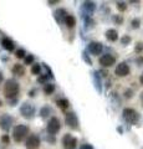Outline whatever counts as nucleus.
<instances>
[{"label": "nucleus", "mask_w": 143, "mask_h": 149, "mask_svg": "<svg viewBox=\"0 0 143 149\" xmlns=\"http://www.w3.org/2000/svg\"><path fill=\"white\" fill-rule=\"evenodd\" d=\"M3 91H4V96H5L6 99H9V101L16 99L20 92V85L14 78H9V80H6L5 85H4Z\"/></svg>", "instance_id": "1"}, {"label": "nucleus", "mask_w": 143, "mask_h": 149, "mask_svg": "<svg viewBox=\"0 0 143 149\" xmlns=\"http://www.w3.org/2000/svg\"><path fill=\"white\" fill-rule=\"evenodd\" d=\"M29 132H30V128L25 124H16V126L12 128V139L15 142H23L25 138H28Z\"/></svg>", "instance_id": "2"}, {"label": "nucleus", "mask_w": 143, "mask_h": 149, "mask_svg": "<svg viewBox=\"0 0 143 149\" xmlns=\"http://www.w3.org/2000/svg\"><path fill=\"white\" fill-rule=\"evenodd\" d=\"M122 117H123V119L126 122L132 124V126L140 123V121H141L140 112H137L136 109H133V108H124L123 112H122Z\"/></svg>", "instance_id": "3"}, {"label": "nucleus", "mask_w": 143, "mask_h": 149, "mask_svg": "<svg viewBox=\"0 0 143 149\" xmlns=\"http://www.w3.org/2000/svg\"><path fill=\"white\" fill-rule=\"evenodd\" d=\"M35 106L31 102H24L20 107V114L26 119H32L35 116Z\"/></svg>", "instance_id": "4"}, {"label": "nucleus", "mask_w": 143, "mask_h": 149, "mask_svg": "<svg viewBox=\"0 0 143 149\" xmlns=\"http://www.w3.org/2000/svg\"><path fill=\"white\" fill-rule=\"evenodd\" d=\"M61 129V122L57 117H51L47 122V126H46V131L50 135H55L57 134Z\"/></svg>", "instance_id": "5"}, {"label": "nucleus", "mask_w": 143, "mask_h": 149, "mask_svg": "<svg viewBox=\"0 0 143 149\" xmlns=\"http://www.w3.org/2000/svg\"><path fill=\"white\" fill-rule=\"evenodd\" d=\"M65 122L71 129H78L80 128V122L75 112H66L65 113Z\"/></svg>", "instance_id": "6"}, {"label": "nucleus", "mask_w": 143, "mask_h": 149, "mask_svg": "<svg viewBox=\"0 0 143 149\" xmlns=\"http://www.w3.org/2000/svg\"><path fill=\"white\" fill-rule=\"evenodd\" d=\"M41 144V139L37 134H30L28 135L26 140H25V147L26 149H37Z\"/></svg>", "instance_id": "7"}, {"label": "nucleus", "mask_w": 143, "mask_h": 149, "mask_svg": "<svg viewBox=\"0 0 143 149\" xmlns=\"http://www.w3.org/2000/svg\"><path fill=\"white\" fill-rule=\"evenodd\" d=\"M115 73L117 74L118 77H126L131 73V68H129V65L127 62H120L118 65L116 66V70H115Z\"/></svg>", "instance_id": "8"}, {"label": "nucleus", "mask_w": 143, "mask_h": 149, "mask_svg": "<svg viewBox=\"0 0 143 149\" xmlns=\"http://www.w3.org/2000/svg\"><path fill=\"white\" fill-rule=\"evenodd\" d=\"M62 146L65 149H75L77 147V139L67 133L62 137Z\"/></svg>", "instance_id": "9"}, {"label": "nucleus", "mask_w": 143, "mask_h": 149, "mask_svg": "<svg viewBox=\"0 0 143 149\" xmlns=\"http://www.w3.org/2000/svg\"><path fill=\"white\" fill-rule=\"evenodd\" d=\"M100 65L102 66V67H111V66L115 65L116 62V57L111 55V53H104V55H102L100 57Z\"/></svg>", "instance_id": "10"}, {"label": "nucleus", "mask_w": 143, "mask_h": 149, "mask_svg": "<svg viewBox=\"0 0 143 149\" xmlns=\"http://www.w3.org/2000/svg\"><path fill=\"white\" fill-rule=\"evenodd\" d=\"M12 122H14V119H12L11 116H9V114H3L1 118H0V128H1L3 131L8 132L11 128Z\"/></svg>", "instance_id": "11"}, {"label": "nucleus", "mask_w": 143, "mask_h": 149, "mask_svg": "<svg viewBox=\"0 0 143 149\" xmlns=\"http://www.w3.org/2000/svg\"><path fill=\"white\" fill-rule=\"evenodd\" d=\"M88 51H90L92 55L97 56V55H101L103 51V45L98 42V41H92V42L88 44Z\"/></svg>", "instance_id": "12"}, {"label": "nucleus", "mask_w": 143, "mask_h": 149, "mask_svg": "<svg viewBox=\"0 0 143 149\" xmlns=\"http://www.w3.org/2000/svg\"><path fill=\"white\" fill-rule=\"evenodd\" d=\"M96 9V4L94 1H85L82 5V11L85 12L86 11V18H90V16L94 14V11Z\"/></svg>", "instance_id": "13"}, {"label": "nucleus", "mask_w": 143, "mask_h": 149, "mask_svg": "<svg viewBox=\"0 0 143 149\" xmlns=\"http://www.w3.org/2000/svg\"><path fill=\"white\" fill-rule=\"evenodd\" d=\"M1 45H3V47L6 50V51H14L15 50V44H14V41H12L11 39H9V37H4V39L1 40Z\"/></svg>", "instance_id": "14"}, {"label": "nucleus", "mask_w": 143, "mask_h": 149, "mask_svg": "<svg viewBox=\"0 0 143 149\" xmlns=\"http://www.w3.org/2000/svg\"><path fill=\"white\" fill-rule=\"evenodd\" d=\"M106 39L111 42H116L118 40V32H117L116 29H108L106 31Z\"/></svg>", "instance_id": "15"}, {"label": "nucleus", "mask_w": 143, "mask_h": 149, "mask_svg": "<svg viewBox=\"0 0 143 149\" xmlns=\"http://www.w3.org/2000/svg\"><path fill=\"white\" fill-rule=\"evenodd\" d=\"M67 15V11L65 9H57L55 12H54V16H55V19L57 20V23H64V20Z\"/></svg>", "instance_id": "16"}, {"label": "nucleus", "mask_w": 143, "mask_h": 149, "mask_svg": "<svg viewBox=\"0 0 143 149\" xmlns=\"http://www.w3.org/2000/svg\"><path fill=\"white\" fill-rule=\"evenodd\" d=\"M11 72L15 74V76H19V77H21L25 74V67L23 65H20V64H16L14 65V67H12L11 70Z\"/></svg>", "instance_id": "17"}, {"label": "nucleus", "mask_w": 143, "mask_h": 149, "mask_svg": "<svg viewBox=\"0 0 143 149\" xmlns=\"http://www.w3.org/2000/svg\"><path fill=\"white\" fill-rule=\"evenodd\" d=\"M64 23H65V25L69 29H72L75 25H76V18H75L74 15H69V14H67L65 20H64Z\"/></svg>", "instance_id": "18"}, {"label": "nucleus", "mask_w": 143, "mask_h": 149, "mask_svg": "<svg viewBox=\"0 0 143 149\" xmlns=\"http://www.w3.org/2000/svg\"><path fill=\"white\" fill-rule=\"evenodd\" d=\"M56 105L60 107L62 111H66L67 108H69V106H70V102H69V99H66V98H60V99H57L56 101Z\"/></svg>", "instance_id": "19"}, {"label": "nucleus", "mask_w": 143, "mask_h": 149, "mask_svg": "<svg viewBox=\"0 0 143 149\" xmlns=\"http://www.w3.org/2000/svg\"><path fill=\"white\" fill-rule=\"evenodd\" d=\"M55 90H56V87H55V85L54 83H46L45 86H44V93L46 94V96H50V94H52L54 92H55Z\"/></svg>", "instance_id": "20"}, {"label": "nucleus", "mask_w": 143, "mask_h": 149, "mask_svg": "<svg viewBox=\"0 0 143 149\" xmlns=\"http://www.w3.org/2000/svg\"><path fill=\"white\" fill-rule=\"evenodd\" d=\"M50 114H52V108L50 106H44L43 108L40 109V116L43 118H46V117H49Z\"/></svg>", "instance_id": "21"}, {"label": "nucleus", "mask_w": 143, "mask_h": 149, "mask_svg": "<svg viewBox=\"0 0 143 149\" xmlns=\"http://www.w3.org/2000/svg\"><path fill=\"white\" fill-rule=\"evenodd\" d=\"M31 73L32 74H40L41 73V65L40 64H34L32 67H31Z\"/></svg>", "instance_id": "22"}, {"label": "nucleus", "mask_w": 143, "mask_h": 149, "mask_svg": "<svg viewBox=\"0 0 143 149\" xmlns=\"http://www.w3.org/2000/svg\"><path fill=\"white\" fill-rule=\"evenodd\" d=\"M131 41H132V37L131 36H129V35H124L121 39V44L123 45V46H127V45L131 44Z\"/></svg>", "instance_id": "23"}, {"label": "nucleus", "mask_w": 143, "mask_h": 149, "mask_svg": "<svg viewBox=\"0 0 143 149\" xmlns=\"http://www.w3.org/2000/svg\"><path fill=\"white\" fill-rule=\"evenodd\" d=\"M15 56L18 57V59H25V56H26V52H25L24 49H19V50H16Z\"/></svg>", "instance_id": "24"}, {"label": "nucleus", "mask_w": 143, "mask_h": 149, "mask_svg": "<svg viewBox=\"0 0 143 149\" xmlns=\"http://www.w3.org/2000/svg\"><path fill=\"white\" fill-rule=\"evenodd\" d=\"M116 5H117V9H118L121 12H123V11L127 10V4L123 3V1H118Z\"/></svg>", "instance_id": "25"}, {"label": "nucleus", "mask_w": 143, "mask_h": 149, "mask_svg": "<svg viewBox=\"0 0 143 149\" xmlns=\"http://www.w3.org/2000/svg\"><path fill=\"white\" fill-rule=\"evenodd\" d=\"M131 25H132L133 29H138V27L141 26V19H140V18H134V19L132 20Z\"/></svg>", "instance_id": "26"}, {"label": "nucleus", "mask_w": 143, "mask_h": 149, "mask_svg": "<svg viewBox=\"0 0 143 149\" xmlns=\"http://www.w3.org/2000/svg\"><path fill=\"white\" fill-rule=\"evenodd\" d=\"M34 56L32 55H26L25 56V59H24V61H25V65H34Z\"/></svg>", "instance_id": "27"}, {"label": "nucleus", "mask_w": 143, "mask_h": 149, "mask_svg": "<svg viewBox=\"0 0 143 149\" xmlns=\"http://www.w3.org/2000/svg\"><path fill=\"white\" fill-rule=\"evenodd\" d=\"M49 76H47V74H41V76L39 77V78H37V81H39L40 82V83H44V85H46V83H47V81H49Z\"/></svg>", "instance_id": "28"}, {"label": "nucleus", "mask_w": 143, "mask_h": 149, "mask_svg": "<svg viewBox=\"0 0 143 149\" xmlns=\"http://www.w3.org/2000/svg\"><path fill=\"white\" fill-rule=\"evenodd\" d=\"M113 23H115L116 25H122V23H123V18H122L121 15H116V16H113Z\"/></svg>", "instance_id": "29"}, {"label": "nucleus", "mask_w": 143, "mask_h": 149, "mask_svg": "<svg viewBox=\"0 0 143 149\" xmlns=\"http://www.w3.org/2000/svg\"><path fill=\"white\" fill-rule=\"evenodd\" d=\"M134 51H136L137 53H141L143 51V42H137L136 47H134Z\"/></svg>", "instance_id": "30"}, {"label": "nucleus", "mask_w": 143, "mask_h": 149, "mask_svg": "<svg viewBox=\"0 0 143 149\" xmlns=\"http://www.w3.org/2000/svg\"><path fill=\"white\" fill-rule=\"evenodd\" d=\"M132 96H133V91L132 90H126L124 91V97L127 98V99L132 98Z\"/></svg>", "instance_id": "31"}, {"label": "nucleus", "mask_w": 143, "mask_h": 149, "mask_svg": "<svg viewBox=\"0 0 143 149\" xmlns=\"http://www.w3.org/2000/svg\"><path fill=\"white\" fill-rule=\"evenodd\" d=\"M1 142H3L4 144H9V142H10L9 135H8V134H4V135L1 137Z\"/></svg>", "instance_id": "32"}, {"label": "nucleus", "mask_w": 143, "mask_h": 149, "mask_svg": "<svg viewBox=\"0 0 143 149\" xmlns=\"http://www.w3.org/2000/svg\"><path fill=\"white\" fill-rule=\"evenodd\" d=\"M83 60H85L88 65H92V61H91V59H90V57H88V55H87L86 52H83Z\"/></svg>", "instance_id": "33"}, {"label": "nucleus", "mask_w": 143, "mask_h": 149, "mask_svg": "<svg viewBox=\"0 0 143 149\" xmlns=\"http://www.w3.org/2000/svg\"><path fill=\"white\" fill-rule=\"evenodd\" d=\"M80 149H94V147H92L91 146V144H82V146L81 147H80Z\"/></svg>", "instance_id": "34"}, {"label": "nucleus", "mask_w": 143, "mask_h": 149, "mask_svg": "<svg viewBox=\"0 0 143 149\" xmlns=\"http://www.w3.org/2000/svg\"><path fill=\"white\" fill-rule=\"evenodd\" d=\"M36 92H37L36 88H32L30 92H29V96H30V97H35V96H36Z\"/></svg>", "instance_id": "35"}, {"label": "nucleus", "mask_w": 143, "mask_h": 149, "mask_svg": "<svg viewBox=\"0 0 143 149\" xmlns=\"http://www.w3.org/2000/svg\"><path fill=\"white\" fill-rule=\"evenodd\" d=\"M4 81V74H3V72L0 71V83H1V82Z\"/></svg>", "instance_id": "36"}, {"label": "nucleus", "mask_w": 143, "mask_h": 149, "mask_svg": "<svg viewBox=\"0 0 143 149\" xmlns=\"http://www.w3.org/2000/svg\"><path fill=\"white\" fill-rule=\"evenodd\" d=\"M140 82H141V85H143V74L140 77Z\"/></svg>", "instance_id": "37"}, {"label": "nucleus", "mask_w": 143, "mask_h": 149, "mask_svg": "<svg viewBox=\"0 0 143 149\" xmlns=\"http://www.w3.org/2000/svg\"><path fill=\"white\" fill-rule=\"evenodd\" d=\"M58 1H57V0H56V1H55V0H54V1H49V4H57Z\"/></svg>", "instance_id": "38"}, {"label": "nucleus", "mask_w": 143, "mask_h": 149, "mask_svg": "<svg viewBox=\"0 0 143 149\" xmlns=\"http://www.w3.org/2000/svg\"><path fill=\"white\" fill-rule=\"evenodd\" d=\"M1 105H3V102H1V101H0V106H1Z\"/></svg>", "instance_id": "39"}, {"label": "nucleus", "mask_w": 143, "mask_h": 149, "mask_svg": "<svg viewBox=\"0 0 143 149\" xmlns=\"http://www.w3.org/2000/svg\"><path fill=\"white\" fill-rule=\"evenodd\" d=\"M142 97H143V93H142Z\"/></svg>", "instance_id": "40"}]
</instances>
